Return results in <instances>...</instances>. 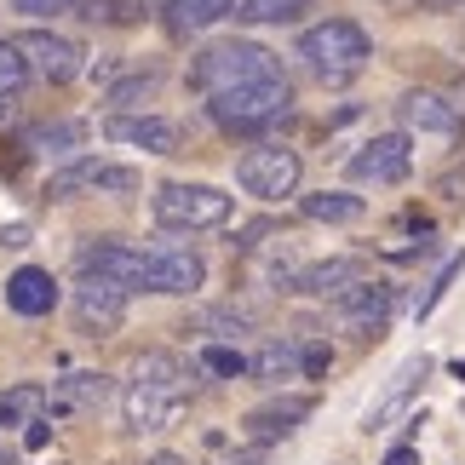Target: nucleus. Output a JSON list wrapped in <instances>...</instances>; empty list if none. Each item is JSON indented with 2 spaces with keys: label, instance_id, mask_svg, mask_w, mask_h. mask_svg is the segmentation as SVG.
<instances>
[{
  "label": "nucleus",
  "instance_id": "1",
  "mask_svg": "<svg viewBox=\"0 0 465 465\" xmlns=\"http://www.w3.org/2000/svg\"><path fill=\"white\" fill-rule=\"evenodd\" d=\"M184 362H178L173 351H144L133 362V380L121 391V414H127V431H167V420L178 414V402H184Z\"/></svg>",
  "mask_w": 465,
  "mask_h": 465
},
{
  "label": "nucleus",
  "instance_id": "2",
  "mask_svg": "<svg viewBox=\"0 0 465 465\" xmlns=\"http://www.w3.org/2000/svg\"><path fill=\"white\" fill-rule=\"evenodd\" d=\"M299 58H305V69L322 86H345V81H356L368 69L373 41H368L362 24H351V17H328V24L299 35Z\"/></svg>",
  "mask_w": 465,
  "mask_h": 465
},
{
  "label": "nucleus",
  "instance_id": "3",
  "mask_svg": "<svg viewBox=\"0 0 465 465\" xmlns=\"http://www.w3.org/2000/svg\"><path fill=\"white\" fill-rule=\"evenodd\" d=\"M282 75V64H276V52L271 46H259V41H219V46H207L202 58H195L190 69V81L202 86V93H230V86H253V81H276Z\"/></svg>",
  "mask_w": 465,
  "mask_h": 465
},
{
  "label": "nucleus",
  "instance_id": "4",
  "mask_svg": "<svg viewBox=\"0 0 465 465\" xmlns=\"http://www.w3.org/2000/svg\"><path fill=\"white\" fill-rule=\"evenodd\" d=\"M288 110H293L288 75L253 81V86H230V93L207 98V115L219 121V127H230V133H264V127H276V121H288Z\"/></svg>",
  "mask_w": 465,
  "mask_h": 465
},
{
  "label": "nucleus",
  "instance_id": "5",
  "mask_svg": "<svg viewBox=\"0 0 465 465\" xmlns=\"http://www.w3.org/2000/svg\"><path fill=\"white\" fill-rule=\"evenodd\" d=\"M150 213L167 230H213L230 219V195L219 184H161L150 195Z\"/></svg>",
  "mask_w": 465,
  "mask_h": 465
},
{
  "label": "nucleus",
  "instance_id": "6",
  "mask_svg": "<svg viewBox=\"0 0 465 465\" xmlns=\"http://www.w3.org/2000/svg\"><path fill=\"white\" fill-rule=\"evenodd\" d=\"M299 150L288 144H253L242 161H236V184L247 195H259V202H288V195L299 190Z\"/></svg>",
  "mask_w": 465,
  "mask_h": 465
},
{
  "label": "nucleus",
  "instance_id": "7",
  "mask_svg": "<svg viewBox=\"0 0 465 465\" xmlns=\"http://www.w3.org/2000/svg\"><path fill=\"white\" fill-rule=\"evenodd\" d=\"M138 167H127V161H104V155H81V161H69L64 173H52L46 178V195L52 202H69V195H81V190H98V195H138Z\"/></svg>",
  "mask_w": 465,
  "mask_h": 465
},
{
  "label": "nucleus",
  "instance_id": "8",
  "mask_svg": "<svg viewBox=\"0 0 465 465\" xmlns=\"http://www.w3.org/2000/svg\"><path fill=\"white\" fill-rule=\"evenodd\" d=\"M408 173H414V138L408 133H380L351 155L356 184H402Z\"/></svg>",
  "mask_w": 465,
  "mask_h": 465
},
{
  "label": "nucleus",
  "instance_id": "9",
  "mask_svg": "<svg viewBox=\"0 0 465 465\" xmlns=\"http://www.w3.org/2000/svg\"><path fill=\"white\" fill-rule=\"evenodd\" d=\"M17 52H24L29 75H41V81H75L86 69L81 64L86 52L69 41V35H52V29H24V35H17Z\"/></svg>",
  "mask_w": 465,
  "mask_h": 465
},
{
  "label": "nucleus",
  "instance_id": "10",
  "mask_svg": "<svg viewBox=\"0 0 465 465\" xmlns=\"http://www.w3.org/2000/svg\"><path fill=\"white\" fill-rule=\"evenodd\" d=\"M328 305H333V322L345 333H380L391 322V305H397V288L391 282H356V288H345Z\"/></svg>",
  "mask_w": 465,
  "mask_h": 465
},
{
  "label": "nucleus",
  "instance_id": "11",
  "mask_svg": "<svg viewBox=\"0 0 465 465\" xmlns=\"http://www.w3.org/2000/svg\"><path fill=\"white\" fill-rule=\"evenodd\" d=\"M121 322H127V288H115V282H104V276H81V288H75V328L81 333H115Z\"/></svg>",
  "mask_w": 465,
  "mask_h": 465
},
{
  "label": "nucleus",
  "instance_id": "12",
  "mask_svg": "<svg viewBox=\"0 0 465 465\" xmlns=\"http://www.w3.org/2000/svg\"><path fill=\"white\" fill-rule=\"evenodd\" d=\"M81 264V276H104V282H115V288H144V271H150V253H138V247L127 242H93V247H81L75 253Z\"/></svg>",
  "mask_w": 465,
  "mask_h": 465
},
{
  "label": "nucleus",
  "instance_id": "13",
  "mask_svg": "<svg viewBox=\"0 0 465 465\" xmlns=\"http://www.w3.org/2000/svg\"><path fill=\"white\" fill-rule=\"evenodd\" d=\"M202 282H207L202 253H190V247H155V253H150L144 293H195Z\"/></svg>",
  "mask_w": 465,
  "mask_h": 465
},
{
  "label": "nucleus",
  "instance_id": "14",
  "mask_svg": "<svg viewBox=\"0 0 465 465\" xmlns=\"http://www.w3.org/2000/svg\"><path fill=\"white\" fill-rule=\"evenodd\" d=\"M104 138H110V144H127V150H144V155H173L178 150V127L167 115H110L104 121Z\"/></svg>",
  "mask_w": 465,
  "mask_h": 465
},
{
  "label": "nucleus",
  "instance_id": "15",
  "mask_svg": "<svg viewBox=\"0 0 465 465\" xmlns=\"http://www.w3.org/2000/svg\"><path fill=\"white\" fill-rule=\"evenodd\" d=\"M311 397H276V402H264V408H253L247 414V437L253 442H282V437H293L299 425L311 420Z\"/></svg>",
  "mask_w": 465,
  "mask_h": 465
},
{
  "label": "nucleus",
  "instance_id": "16",
  "mask_svg": "<svg viewBox=\"0 0 465 465\" xmlns=\"http://www.w3.org/2000/svg\"><path fill=\"white\" fill-rule=\"evenodd\" d=\"M247 373H253L259 385L282 391V385H293L299 373H305V356H299L293 339H264V345H259L253 356H247Z\"/></svg>",
  "mask_w": 465,
  "mask_h": 465
},
{
  "label": "nucleus",
  "instance_id": "17",
  "mask_svg": "<svg viewBox=\"0 0 465 465\" xmlns=\"http://www.w3.org/2000/svg\"><path fill=\"white\" fill-rule=\"evenodd\" d=\"M6 305L17 316H46L52 305H58V282H52V271H41V264H24V271H12L6 282Z\"/></svg>",
  "mask_w": 465,
  "mask_h": 465
},
{
  "label": "nucleus",
  "instance_id": "18",
  "mask_svg": "<svg viewBox=\"0 0 465 465\" xmlns=\"http://www.w3.org/2000/svg\"><path fill=\"white\" fill-rule=\"evenodd\" d=\"M356 282H368V264L362 259H328V264H311V271H299L293 293H311V299H339L345 288Z\"/></svg>",
  "mask_w": 465,
  "mask_h": 465
},
{
  "label": "nucleus",
  "instance_id": "19",
  "mask_svg": "<svg viewBox=\"0 0 465 465\" xmlns=\"http://www.w3.org/2000/svg\"><path fill=\"white\" fill-rule=\"evenodd\" d=\"M425 368H431L425 356H408V362L397 368V380L385 385V397H380V402H373L368 414H362V431H385V425H391V414H397V408H402L408 397H414V385L425 380Z\"/></svg>",
  "mask_w": 465,
  "mask_h": 465
},
{
  "label": "nucleus",
  "instance_id": "20",
  "mask_svg": "<svg viewBox=\"0 0 465 465\" xmlns=\"http://www.w3.org/2000/svg\"><path fill=\"white\" fill-rule=\"evenodd\" d=\"M161 12H167L173 35H202L224 17H236V0H161Z\"/></svg>",
  "mask_w": 465,
  "mask_h": 465
},
{
  "label": "nucleus",
  "instance_id": "21",
  "mask_svg": "<svg viewBox=\"0 0 465 465\" xmlns=\"http://www.w3.org/2000/svg\"><path fill=\"white\" fill-rule=\"evenodd\" d=\"M397 115H402L408 133H454V127H460L454 104L437 98V93H408V98L397 104Z\"/></svg>",
  "mask_w": 465,
  "mask_h": 465
},
{
  "label": "nucleus",
  "instance_id": "22",
  "mask_svg": "<svg viewBox=\"0 0 465 465\" xmlns=\"http://www.w3.org/2000/svg\"><path fill=\"white\" fill-rule=\"evenodd\" d=\"M299 213H305L311 224H356L368 213V202H362V195H351V190H316V195L299 202Z\"/></svg>",
  "mask_w": 465,
  "mask_h": 465
},
{
  "label": "nucleus",
  "instance_id": "23",
  "mask_svg": "<svg viewBox=\"0 0 465 465\" xmlns=\"http://www.w3.org/2000/svg\"><path fill=\"white\" fill-rule=\"evenodd\" d=\"M46 408H52V391L46 385H12V391H0V425H35V420H46Z\"/></svg>",
  "mask_w": 465,
  "mask_h": 465
},
{
  "label": "nucleus",
  "instance_id": "24",
  "mask_svg": "<svg viewBox=\"0 0 465 465\" xmlns=\"http://www.w3.org/2000/svg\"><path fill=\"white\" fill-rule=\"evenodd\" d=\"M29 150L35 155H69V150H86V121H46V127L29 133Z\"/></svg>",
  "mask_w": 465,
  "mask_h": 465
},
{
  "label": "nucleus",
  "instance_id": "25",
  "mask_svg": "<svg viewBox=\"0 0 465 465\" xmlns=\"http://www.w3.org/2000/svg\"><path fill=\"white\" fill-rule=\"evenodd\" d=\"M104 402H110V380L104 373H69L58 385V397H52V408H104Z\"/></svg>",
  "mask_w": 465,
  "mask_h": 465
},
{
  "label": "nucleus",
  "instance_id": "26",
  "mask_svg": "<svg viewBox=\"0 0 465 465\" xmlns=\"http://www.w3.org/2000/svg\"><path fill=\"white\" fill-rule=\"evenodd\" d=\"M299 12H311V0H236L242 24H293Z\"/></svg>",
  "mask_w": 465,
  "mask_h": 465
},
{
  "label": "nucleus",
  "instance_id": "27",
  "mask_svg": "<svg viewBox=\"0 0 465 465\" xmlns=\"http://www.w3.org/2000/svg\"><path fill=\"white\" fill-rule=\"evenodd\" d=\"M195 362H202V373H213V380H242L247 373V356L236 345H202Z\"/></svg>",
  "mask_w": 465,
  "mask_h": 465
},
{
  "label": "nucleus",
  "instance_id": "28",
  "mask_svg": "<svg viewBox=\"0 0 465 465\" xmlns=\"http://www.w3.org/2000/svg\"><path fill=\"white\" fill-rule=\"evenodd\" d=\"M24 81H29V64L17 52V41H0V98H12Z\"/></svg>",
  "mask_w": 465,
  "mask_h": 465
},
{
  "label": "nucleus",
  "instance_id": "29",
  "mask_svg": "<svg viewBox=\"0 0 465 465\" xmlns=\"http://www.w3.org/2000/svg\"><path fill=\"white\" fill-rule=\"evenodd\" d=\"M460 271H465V253H454L449 264H442V276L431 282V288H425V299H420V305H414V316H431V311H437V299H442V293L454 288V276H460Z\"/></svg>",
  "mask_w": 465,
  "mask_h": 465
},
{
  "label": "nucleus",
  "instance_id": "30",
  "mask_svg": "<svg viewBox=\"0 0 465 465\" xmlns=\"http://www.w3.org/2000/svg\"><path fill=\"white\" fill-rule=\"evenodd\" d=\"M17 12H29V17H64V12H81L86 0H12Z\"/></svg>",
  "mask_w": 465,
  "mask_h": 465
},
{
  "label": "nucleus",
  "instance_id": "31",
  "mask_svg": "<svg viewBox=\"0 0 465 465\" xmlns=\"http://www.w3.org/2000/svg\"><path fill=\"white\" fill-rule=\"evenodd\" d=\"M155 86H161V75H155V69H150V75H133L127 86H115V93H110V104H133V98H150Z\"/></svg>",
  "mask_w": 465,
  "mask_h": 465
},
{
  "label": "nucleus",
  "instance_id": "32",
  "mask_svg": "<svg viewBox=\"0 0 465 465\" xmlns=\"http://www.w3.org/2000/svg\"><path fill=\"white\" fill-rule=\"evenodd\" d=\"M46 442H52V425H46V420H35L29 431H24V449H29V454H41Z\"/></svg>",
  "mask_w": 465,
  "mask_h": 465
},
{
  "label": "nucleus",
  "instance_id": "33",
  "mask_svg": "<svg viewBox=\"0 0 465 465\" xmlns=\"http://www.w3.org/2000/svg\"><path fill=\"white\" fill-rule=\"evenodd\" d=\"M29 242V230L24 224H12V230H0V247H24Z\"/></svg>",
  "mask_w": 465,
  "mask_h": 465
},
{
  "label": "nucleus",
  "instance_id": "34",
  "mask_svg": "<svg viewBox=\"0 0 465 465\" xmlns=\"http://www.w3.org/2000/svg\"><path fill=\"white\" fill-rule=\"evenodd\" d=\"M385 465H420V449H391Z\"/></svg>",
  "mask_w": 465,
  "mask_h": 465
},
{
  "label": "nucleus",
  "instance_id": "35",
  "mask_svg": "<svg viewBox=\"0 0 465 465\" xmlns=\"http://www.w3.org/2000/svg\"><path fill=\"white\" fill-rule=\"evenodd\" d=\"M224 465H264V449H247V454H236V460H224Z\"/></svg>",
  "mask_w": 465,
  "mask_h": 465
},
{
  "label": "nucleus",
  "instance_id": "36",
  "mask_svg": "<svg viewBox=\"0 0 465 465\" xmlns=\"http://www.w3.org/2000/svg\"><path fill=\"white\" fill-rule=\"evenodd\" d=\"M144 465H184L178 454H155V460H144Z\"/></svg>",
  "mask_w": 465,
  "mask_h": 465
},
{
  "label": "nucleus",
  "instance_id": "37",
  "mask_svg": "<svg viewBox=\"0 0 465 465\" xmlns=\"http://www.w3.org/2000/svg\"><path fill=\"white\" fill-rule=\"evenodd\" d=\"M420 6H454V0H420Z\"/></svg>",
  "mask_w": 465,
  "mask_h": 465
},
{
  "label": "nucleus",
  "instance_id": "38",
  "mask_svg": "<svg viewBox=\"0 0 465 465\" xmlns=\"http://www.w3.org/2000/svg\"><path fill=\"white\" fill-rule=\"evenodd\" d=\"M0 465H17V460H12V454H6V449H0Z\"/></svg>",
  "mask_w": 465,
  "mask_h": 465
}]
</instances>
